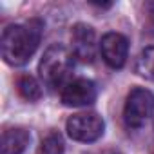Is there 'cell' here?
Instances as JSON below:
<instances>
[{"instance_id":"obj_1","label":"cell","mask_w":154,"mask_h":154,"mask_svg":"<svg viewBox=\"0 0 154 154\" xmlns=\"http://www.w3.org/2000/svg\"><path fill=\"white\" fill-rule=\"evenodd\" d=\"M44 35V22L40 18H31L26 24H11L2 31V58L6 63L13 67L26 65L35 51L38 49V44Z\"/></svg>"},{"instance_id":"obj_2","label":"cell","mask_w":154,"mask_h":154,"mask_svg":"<svg viewBox=\"0 0 154 154\" xmlns=\"http://www.w3.org/2000/svg\"><path fill=\"white\" fill-rule=\"evenodd\" d=\"M72 62L74 60H72L71 49H67L62 44H53L51 47H47V51L40 60V65H38L40 78L47 87H53V89L60 87L72 69Z\"/></svg>"},{"instance_id":"obj_3","label":"cell","mask_w":154,"mask_h":154,"mask_svg":"<svg viewBox=\"0 0 154 154\" xmlns=\"http://www.w3.org/2000/svg\"><path fill=\"white\" fill-rule=\"evenodd\" d=\"M154 112V94L143 87H134L127 94L123 122L129 129H140Z\"/></svg>"},{"instance_id":"obj_4","label":"cell","mask_w":154,"mask_h":154,"mask_svg":"<svg viewBox=\"0 0 154 154\" xmlns=\"http://www.w3.org/2000/svg\"><path fill=\"white\" fill-rule=\"evenodd\" d=\"M65 129H67V134L74 141L93 143L98 138H102L105 123L96 112H78L67 120Z\"/></svg>"},{"instance_id":"obj_5","label":"cell","mask_w":154,"mask_h":154,"mask_svg":"<svg viewBox=\"0 0 154 154\" xmlns=\"http://www.w3.org/2000/svg\"><path fill=\"white\" fill-rule=\"evenodd\" d=\"M96 100V85L87 78H74L60 91V102L65 107H84Z\"/></svg>"},{"instance_id":"obj_6","label":"cell","mask_w":154,"mask_h":154,"mask_svg":"<svg viewBox=\"0 0 154 154\" xmlns=\"http://www.w3.org/2000/svg\"><path fill=\"white\" fill-rule=\"evenodd\" d=\"M71 53L84 63H91L96 56V35L87 24H74L71 29Z\"/></svg>"},{"instance_id":"obj_7","label":"cell","mask_w":154,"mask_h":154,"mask_svg":"<svg viewBox=\"0 0 154 154\" xmlns=\"http://www.w3.org/2000/svg\"><path fill=\"white\" fill-rule=\"evenodd\" d=\"M100 53L109 67L122 69L129 56V40L120 33H105L100 42Z\"/></svg>"},{"instance_id":"obj_8","label":"cell","mask_w":154,"mask_h":154,"mask_svg":"<svg viewBox=\"0 0 154 154\" xmlns=\"http://www.w3.org/2000/svg\"><path fill=\"white\" fill-rule=\"evenodd\" d=\"M31 141V136L26 129L15 127L8 129L2 134V154H22Z\"/></svg>"},{"instance_id":"obj_9","label":"cell","mask_w":154,"mask_h":154,"mask_svg":"<svg viewBox=\"0 0 154 154\" xmlns=\"http://www.w3.org/2000/svg\"><path fill=\"white\" fill-rule=\"evenodd\" d=\"M17 91L27 102H36V100L42 98V87H40V84L33 78V76H29V74H22L20 78L17 80Z\"/></svg>"},{"instance_id":"obj_10","label":"cell","mask_w":154,"mask_h":154,"mask_svg":"<svg viewBox=\"0 0 154 154\" xmlns=\"http://www.w3.org/2000/svg\"><path fill=\"white\" fill-rule=\"evenodd\" d=\"M134 71L141 76V78L154 82V45L145 47V49L138 54Z\"/></svg>"},{"instance_id":"obj_11","label":"cell","mask_w":154,"mask_h":154,"mask_svg":"<svg viewBox=\"0 0 154 154\" xmlns=\"http://www.w3.org/2000/svg\"><path fill=\"white\" fill-rule=\"evenodd\" d=\"M63 150H65V143L58 131H51L38 147V154H63Z\"/></svg>"},{"instance_id":"obj_12","label":"cell","mask_w":154,"mask_h":154,"mask_svg":"<svg viewBox=\"0 0 154 154\" xmlns=\"http://www.w3.org/2000/svg\"><path fill=\"white\" fill-rule=\"evenodd\" d=\"M145 13H147V18H149V26L154 29V0L145 4Z\"/></svg>"},{"instance_id":"obj_13","label":"cell","mask_w":154,"mask_h":154,"mask_svg":"<svg viewBox=\"0 0 154 154\" xmlns=\"http://www.w3.org/2000/svg\"><path fill=\"white\" fill-rule=\"evenodd\" d=\"M112 154H120V152H112Z\"/></svg>"},{"instance_id":"obj_14","label":"cell","mask_w":154,"mask_h":154,"mask_svg":"<svg viewBox=\"0 0 154 154\" xmlns=\"http://www.w3.org/2000/svg\"><path fill=\"white\" fill-rule=\"evenodd\" d=\"M152 154H154V152H152Z\"/></svg>"}]
</instances>
